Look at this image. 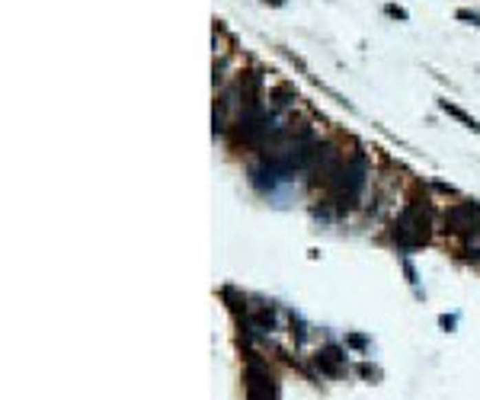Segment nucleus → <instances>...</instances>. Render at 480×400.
Instances as JSON below:
<instances>
[{"instance_id": "obj_5", "label": "nucleus", "mask_w": 480, "mask_h": 400, "mask_svg": "<svg viewBox=\"0 0 480 400\" xmlns=\"http://www.w3.org/2000/svg\"><path fill=\"white\" fill-rule=\"evenodd\" d=\"M317 368H320L323 375H330V378H336V375H342V365H346V353H342L340 346H323L320 353L314 355Z\"/></svg>"}, {"instance_id": "obj_1", "label": "nucleus", "mask_w": 480, "mask_h": 400, "mask_svg": "<svg viewBox=\"0 0 480 400\" xmlns=\"http://www.w3.org/2000/svg\"><path fill=\"white\" fill-rule=\"evenodd\" d=\"M391 241L397 243L400 250H416L429 241V208L423 202H410L400 212V218L394 221Z\"/></svg>"}, {"instance_id": "obj_4", "label": "nucleus", "mask_w": 480, "mask_h": 400, "mask_svg": "<svg viewBox=\"0 0 480 400\" xmlns=\"http://www.w3.org/2000/svg\"><path fill=\"white\" fill-rule=\"evenodd\" d=\"M243 381H247V400H276V384L272 375L259 359H250L243 368Z\"/></svg>"}, {"instance_id": "obj_8", "label": "nucleus", "mask_w": 480, "mask_h": 400, "mask_svg": "<svg viewBox=\"0 0 480 400\" xmlns=\"http://www.w3.org/2000/svg\"><path fill=\"white\" fill-rule=\"evenodd\" d=\"M269 3H272V7H282V0H269Z\"/></svg>"}, {"instance_id": "obj_3", "label": "nucleus", "mask_w": 480, "mask_h": 400, "mask_svg": "<svg viewBox=\"0 0 480 400\" xmlns=\"http://www.w3.org/2000/svg\"><path fill=\"white\" fill-rule=\"evenodd\" d=\"M445 227L452 234H461V237H474L480 234V205L474 199L468 202H455L448 212H445Z\"/></svg>"}, {"instance_id": "obj_6", "label": "nucleus", "mask_w": 480, "mask_h": 400, "mask_svg": "<svg viewBox=\"0 0 480 400\" xmlns=\"http://www.w3.org/2000/svg\"><path fill=\"white\" fill-rule=\"evenodd\" d=\"M442 109H445V112H448V115H455V119L461 122V125H468V129H474V131H480V125H477V122H474V119H471V115H468V112H464V109H458V106H452V102H448V100H445V102H442Z\"/></svg>"}, {"instance_id": "obj_7", "label": "nucleus", "mask_w": 480, "mask_h": 400, "mask_svg": "<svg viewBox=\"0 0 480 400\" xmlns=\"http://www.w3.org/2000/svg\"><path fill=\"white\" fill-rule=\"evenodd\" d=\"M458 16L468 19V23H474V26H480V16H477V13H471V10H458Z\"/></svg>"}, {"instance_id": "obj_2", "label": "nucleus", "mask_w": 480, "mask_h": 400, "mask_svg": "<svg viewBox=\"0 0 480 400\" xmlns=\"http://www.w3.org/2000/svg\"><path fill=\"white\" fill-rule=\"evenodd\" d=\"M365 173H369V160H365V154H352V157L342 164V173L330 186L333 199H336V205H340L342 212L359 199L362 186H365Z\"/></svg>"}]
</instances>
